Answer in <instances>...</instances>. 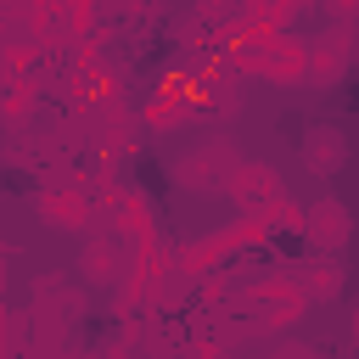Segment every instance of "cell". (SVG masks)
<instances>
[{"mask_svg": "<svg viewBox=\"0 0 359 359\" xmlns=\"http://www.w3.org/2000/svg\"><path fill=\"white\" fill-rule=\"evenodd\" d=\"M303 157L320 163V168H337V163H342V140H337V129H320V135L303 146Z\"/></svg>", "mask_w": 359, "mask_h": 359, "instance_id": "obj_1", "label": "cell"}, {"mask_svg": "<svg viewBox=\"0 0 359 359\" xmlns=\"http://www.w3.org/2000/svg\"><path fill=\"white\" fill-rule=\"evenodd\" d=\"M314 219H320V224H309V230H314L320 241H331V247H337V241L348 236V213H342L337 202H320V213H314Z\"/></svg>", "mask_w": 359, "mask_h": 359, "instance_id": "obj_2", "label": "cell"}]
</instances>
